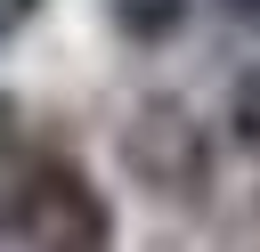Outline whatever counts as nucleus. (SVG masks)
Here are the masks:
<instances>
[{"instance_id": "f257e3e1", "label": "nucleus", "mask_w": 260, "mask_h": 252, "mask_svg": "<svg viewBox=\"0 0 260 252\" xmlns=\"http://www.w3.org/2000/svg\"><path fill=\"white\" fill-rule=\"evenodd\" d=\"M16 236H24V252H114V219H106L98 187L73 163H57V154L24 163V179H16Z\"/></svg>"}, {"instance_id": "20e7f679", "label": "nucleus", "mask_w": 260, "mask_h": 252, "mask_svg": "<svg viewBox=\"0 0 260 252\" xmlns=\"http://www.w3.org/2000/svg\"><path fill=\"white\" fill-rule=\"evenodd\" d=\"M219 8H228L236 24H252V33H260V0H219Z\"/></svg>"}, {"instance_id": "7ed1b4c3", "label": "nucleus", "mask_w": 260, "mask_h": 252, "mask_svg": "<svg viewBox=\"0 0 260 252\" xmlns=\"http://www.w3.org/2000/svg\"><path fill=\"white\" fill-rule=\"evenodd\" d=\"M228 122H236V146H244V154H252V171H260V73H244V81H236Z\"/></svg>"}, {"instance_id": "f03ea898", "label": "nucleus", "mask_w": 260, "mask_h": 252, "mask_svg": "<svg viewBox=\"0 0 260 252\" xmlns=\"http://www.w3.org/2000/svg\"><path fill=\"white\" fill-rule=\"evenodd\" d=\"M130 163L154 179V187H195L203 179V138L179 106H146L130 122Z\"/></svg>"}]
</instances>
